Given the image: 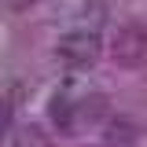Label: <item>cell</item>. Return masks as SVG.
<instances>
[{"instance_id":"1","label":"cell","mask_w":147,"mask_h":147,"mask_svg":"<svg viewBox=\"0 0 147 147\" xmlns=\"http://www.w3.org/2000/svg\"><path fill=\"white\" fill-rule=\"evenodd\" d=\"M110 59L118 66H140L147 63V30L140 22H125L110 37Z\"/></svg>"},{"instance_id":"2","label":"cell","mask_w":147,"mask_h":147,"mask_svg":"<svg viewBox=\"0 0 147 147\" xmlns=\"http://www.w3.org/2000/svg\"><path fill=\"white\" fill-rule=\"evenodd\" d=\"M55 55L70 66V70H85L99 59V37L88 33V30H74V33H63L59 44H55Z\"/></svg>"},{"instance_id":"3","label":"cell","mask_w":147,"mask_h":147,"mask_svg":"<svg viewBox=\"0 0 147 147\" xmlns=\"http://www.w3.org/2000/svg\"><path fill=\"white\" fill-rule=\"evenodd\" d=\"M11 147H52V136L40 125H22V129H15Z\"/></svg>"},{"instance_id":"4","label":"cell","mask_w":147,"mask_h":147,"mask_svg":"<svg viewBox=\"0 0 147 147\" xmlns=\"http://www.w3.org/2000/svg\"><path fill=\"white\" fill-rule=\"evenodd\" d=\"M11 129V107H7V99H0V136Z\"/></svg>"}]
</instances>
